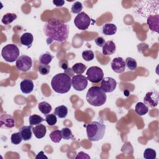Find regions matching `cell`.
<instances>
[{"label": "cell", "mask_w": 159, "mask_h": 159, "mask_svg": "<svg viewBox=\"0 0 159 159\" xmlns=\"http://www.w3.org/2000/svg\"><path fill=\"white\" fill-rule=\"evenodd\" d=\"M35 158H36V159H43V158L47 159L48 157L44 154V153H43V151H41V152H40L37 155V156L35 157Z\"/></svg>", "instance_id": "ab89813d"}, {"label": "cell", "mask_w": 159, "mask_h": 159, "mask_svg": "<svg viewBox=\"0 0 159 159\" xmlns=\"http://www.w3.org/2000/svg\"><path fill=\"white\" fill-rule=\"evenodd\" d=\"M20 88L23 93H30L34 89V83L32 80L29 79L22 80L20 83Z\"/></svg>", "instance_id": "9a60e30c"}, {"label": "cell", "mask_w": 159, "mask_h": 159, "mask_svg": "<svg viewBox=\"0 0 159 159\" xmlns=\"http://www.w3.org/2000/svg\"><path fill=\"white\" fill-rule=\"evenodd\" d=\"M117 32V27L114 24L107 23L103 25L102 32L106 35H114Z\"/></svg>", "instance_id": "ffe728a7"}, {"label": "cell", "mask_w": 159, "mask_h": 159, "mask_svg": "<svg viewBox=\"0 0 159 159\" xmlns=\"http://www.w3.org/2000/svg\"><path fill=\"white\" fill-rule=\"evenodd\" d=\"M143 102L148 107H156L158 104V92L156 90L148 92L143 98Z\"/></svg>", "instance_id": "30bf717a"}, {"label": "cell", "mask_w": 159, "mask_h": 159, "mask_svg": "<svg viewBox=\"0 0 159 159\" xmlns=\"http://www.w3.org/2000/svg\"><path fill=\"white\" fill-rule=\"evenodd\" d=\"M71 86L75 90L82 91L88 86V79L85 76L82 75H75L71 79Z\"/></svg>", "instance_id": "ba28073f"}, {"label": "cell", "mask_w": 159, "mask_h": 159, "mask_svg": "<svg viewBox=\"0 0 159 159\" xmlns=\"http://www.w3.org/2000/svg\"><path fill=\"white\" fill-rule=\"evenodd\" d=\"M45 120L48 125H54L57 122V116L55 114H50L46 115Z\"/></svg>", "instance_id": "836d02e7"}, {"label": "cell", "mask_w": 159, "mask_h": 159, "mask_svg": "<svg viewBox=\"0 0 159 159\" xmlns=\"http://www.w3.org/2000/svg\"><path fill=\"white\" fill-rule=\"evenodd\" d=\"M1 128H12L14 127V120L13 117L8 114H2L0 117Z\"/></svg>", "instance_id": "4fadbf2b"}, {"label": "cell", "mask_w": 159, "mask_h": 159, "mask_svg": "<svg viewBox=\"0 0 159 159\" xmlns=\"http://www.w3.org/2000/svg\"><path fill=\"white\" fill-rule=\"evenodd\" d=\"M106 125L102 120L93 121L86 125V134L90 141L96 142L101 140L105 134Z\"/></svg>", "instance_id": "3957f363"}, {"label": "cell", "mask_w": 159, "mask_h": 159, "mask_svg": "<svg viewBox=\"0 0 159 159\" xmlns=\"http://www.w3.org/2000/svg\"><path fill=\"white\" fill-rule=\"evenodd\" d=\"M82 57L85 61H91L93 60V58L94 57V55L92 50H84L82 52Z\"/></svg>", "instance_id": "e575fe53"}, {"label": "cell", "mask_w": 159, "mask_h": 159, "mask_svg": "<svg viewBox=\"0 0 159 159\" xmlns=\"http://www.w3.org/2000/svg\"><path fill=\"white\" fill-rule=\"evenodd\" d=\"M91 19L89 16L84 12H81L78 14L74 19L75 25L80 30H86L87 29L90 24Z\"/></svg>", "instance_id": "52a82bcc"}, {"label": "cell", "mask_w": 159, "mask_h": 159, "mask_svg": "<svg viewBox=\"0 0 159 159\" xmlns=\"http://www.w3.org/2000/svg\"><path fill=\"white\" fill-rule=\"evenodd\" d=\"M61 135L62 138L65 140H70V139H73L74 135H73V133L70 129L68 127H63L61 130Z\"/></svg>", "instance_id": "4dcf8cb0"}, {"label": "cell", "mask_w": 159, "mask_h": 159, "mask_svg": "<svg viewBox=\"0 0 159 159\" xmlns=\"http://www.w3.org/2000/svg\"><path fill=\"white\" fill-rule=\"evenodd\" d=\"M33 125H24L19 129V132L21 134L24 140L27 141L32 139Z\"/></svg>", "instance_id": "ac0fdd59"}, {"label": "cell", "mask_w": 159, "mask_h": 159, "mask_svg": "<svg viewBox=\"0 0 159 159\" xmlns=\"http://www.w3.org/2000/svg\"><path fill=\"white\" fill-rule=\"evenodd\" d=\"M20 52L17 46L14 44L5 45L1 51L2 57L7 62H14L19 57Z\"/></svg>", "instance_id": "5b68a950"}, {"label": "cell", "mask_w": 159, "mask_h": 159, "mask_svg": "<svg viewBox=\"0 0 159 159\" xmlns=\"http://www.w3.org/2000/svg\"><path fill=\"white\" fill-rule=\"evenodd\" d=\"M125 66H127V68L130 70H135L137 67V63L136 60L131 57H127L125 60Z\"/></svg>", "instance_id": "f1b7e54d"}, {"label": "cell", "mask_w": 159, "mask_h": 159, "mask_svg": "<svg viewBox=\"0 0 159 159\" xmlns=\"http://www.w3.org/2000/svg\"><path fill=\"white\" fill-rule=\"evenodd\" d=\"M29 119V124L31 125L40 124L45 120V119L43 117L37 114H33L30 116Z\"/></svg>", "instance_id": "83f0119b"}, {"label": "cell", "mask_w": 159, "mask_h": 159, "mask_svg": "<svg viewBox=\"0 0 159 159\" xmlns=\"http://www.w3.org/2000/svg\"><path fill=\"white\" fill-rule=\"evenodd\" d=\"M38 107H39V111L44 115H47L50 113V112L52 111V107L51 106V105L45 102V101H42V102H40L39 104V106H38Z\"/></svg>", "instance_id": "cb8c5ba5"}, {"label": "cell", "mask_w": 159, "mask_h": 159, "mask_svg": "<svg viewBox=\"0 0 159 159\" xmlns=\"http://www.w3.org/2000/svg\"><path fill=\"white\" fill-rule=\"evenodd\" d=\"M86 78L91 83H97L104 78V73L102 70L97 66L89 67L86 71Z\"/></svg>", "instance_id": "8992f818"}, {"label": "cell", "mask_w": 159, "mask_h": 159, "mask_svg": "<svg viewBox=\"0 0 159 159\" xmlns=\"http://www.w3.org/2000/svg\"><path fill=\"white\" fill-rule=\"evenodd\" d=\"M59 66L64 70H67L68 68V63L66 60H61L59 62Z\"/></svg>", "instance_id": "74e56055"}, {"label": "cell", "mask_w": 159, "mask_h": 159, "mask_svg": "<svg viewBox=\"0 0 159 159\" xmlns=\"http://www.w3.org/2000/svg\"><path fill=\"white\" fill-rule=\"evenodd\" d=\"M82 9H83L82 3L80 1H76L71 6V11L73 14H79L81 12Z\"/></svg>", "instance_id": "d6a6232c"}, {"label": "cell", "mask_w": 159, "mask_h": 159, "mask_svg": "<svg viewBox=\"0 0 159 159\" xmlns=\"http://www.w3.org/2000/svg\"><path fill=\"white\" fill-rule=\"evenodd\" d=\"M116 47L115 43L112 40H108L102 46V53L104 55H110L116 52Z\"/></svg>", "instance_id": "2e32d148"}, {"label": "cell", "mask_w": 159, "mask_h": 159, "mask_svg": "<svg viewBox=\"0 0 159 159\" xmlns=\"http://www.w3.org/2000/svg\"><path fill=\"white\" fill-rule=\"evenodd\" d=\"M117 86L116 81L111 77H105L101 80V88L105 93H111L114 91Z\"/></svg>", "instance_id": "8fae6325"}, {"label": "cell", "mask_w": 159, "mask_h": 159, "mask_svg": "<svg viewBox=\"0 0 159 159\" xmlns=\"http://www.w3.org/2000/svg\"><path fill=\"white\" fill-rule=\"evenodd\" d=\"M54 114L59 118H65L68 114V108L63 105L59 106L55 109Z\"/></svg>", "instance_id": "7402d4cb"}, {"label": "cell", "mask_w": 159, "mask_h": 159, "mask_svg": "<svg viewBox=\"0 0 159 159\" xmlns=\"http://www.w3.org/2000/svg\"><path fill=\"white\" fill-rule=\"evenodd\" d=\"M112 70L117 73H123L125 70V61L121 57L114 58L111 62Z\"/></svg>", "instance_id": "7c38bea8"}, {"label": "cell", "mask_w": 159, "mask_h": 159, "mask_svg": "<svg viewBox=\"0 0 159 159\" xmlns=\"http://www.w3.org/2000/svg\"><path fill=\"white\" fill-rule=\"evenodd\" d=\"M156 151L151 148H147L143 152V158L145 159H155L156 158Z\"/></svg>", "instance_id": "f546056e"}, {"label": "cell", "mask_w": 159, "mask_h": 159, "mask_svg": "<svg viewBox=\"0 0 159 159\" xmlns=\"http://www.w3.org/2000/svg\"><path fill=\"white\" fill-rule=\"evenodd\" d=\"M147 23L152 31L158 33V25H159V15L158 14L150 15L147 17Z\"/></svg>", "instance_id": "5bb4252c"}, {"label": "cell", "mask_w": 159, "mask_h": 159, "mask_svg": "<svg viewBox=\"0 0 159 159\" xmlns=\"http://www.w3.org/2000/svg\"><path fill=\"white\" fill-rule=\"evenodd\" d=\"M71 70L77 75H81L86 70V66L82 63H77L73 65Z\"/></svg>", "instance_id": "d4e9b609"}, {"label": "cell", "mask_w": 159, "mask_h": 159, "mask_svg": "<svg viewBox=\"0 0 159 159\" xmlns=\"http://www.w3.org/2000/svg\"><path fill=\"white\" fill-rule=\"evenodd\" d=\"M49 137L51 139V140L53 142L55 143H58L61 141L62 139V135H61V132L60 130H55L52 131Z\"/></svg>", "instance_id": "4316f807"}, {"label": "cell", "mask_w": 159, "mask_h": 159, "mask_svg": "<svg viewBox=\"0 0 159 159\" xmlns=\"http://www.w3.org/2000/svg\"><path fill=\"white\" fill-rule=\"evenodd\" d=\"M50 66L48 65H40L39 66V71L42 75H47L49 73Z\"/></svg>", "instance_id": "d590c367"}, {"label": "cell", "mask_w": 159, "mask_h": 159, "mask_svg": "<svg viewBox=\"0 0 159 159\" xmlns=\"http://www.w3.org/2000/svg\"><path fill=\"white\" fill-rule=\"evenodd\" d=\"M20 41L22 45L27 46V48H29L34 41L33 35L31 33L25 32L20 36Z\"/></svg>", "instance_id": "d6986e66"}, {"label": "cell", "mask_w": 159, "mask_h": 159, "mask_svg": "<svg viewBox=\"0 0 159 159\" xmlns=\"http://www.w3.org/2000/svg\"><path fill=\"white\" fill-rule=\"evenodd\" d=\"M22 140H23V139H22V137L20 132L14 133L11 135V143L13 144L18 145L22 142Z\"/></svg>", "instance_id": "1f68e13d"}, {"label": "cell", "mask_w": 159, "mask_h": 159, "mask_svg": "<svg viewBox=\"0 0 159 159\" xmlns=\"http://www.w3.org/2000/svg\"><path fill=\"white\" fill-rule=\"evenodd\" d=\"M32 132L37 139H42L45 137L47 132V128L45 125L38 124L32 128Z\"/></svg>", "instance_id": "e0dca14e"}, {"label": "cell", "mask_w": 159, "mask_h": 159, "mask_svg": "<svg viewBox=\"0 0 159 159\" xmlns=\"http://www.w3.org/2000/svg\"><path fill=\"white\" fill-rule=\"evenodd\" d=\"M53 58L54 57L48 52L42 53L40 55L39 62L42 65H48L52 61Z\"/></svg>", "instance_id": "603a6c76"}, {"label": "cell", "mask_w": 159, "mask_h": 159, "mask_svg": "<svg viewBox=\"0 0 159 159\" xmlns=\"http://www.w3.org/2000/svg\"><path fill=\"white\" fill-rule=\"evenodd\" d=\"M32 66V60L27 55H23L20 56L16 61V66L18 70L23 72L29 71Z\"/></svg>", "instance_id": "9c48e42d"}, {"label": "cell", "mask_w": 159, "mask_h": 159, "mask_svg": "<svg viewBox=\"0 0 159 159\" xmlns=\"http://www.w3.org/2000/svg\"><path fill=\"white\" fill-rule=\"evenodd\" d=\"M17 19V15L14 13H7L4 14L2 18V24L7 25L12 22L14 20Z\"/></svg>", "instance_id": "484cf974"}, {"label": "cell", "mask_w": 159, "mask_h": 159, "mask_svg": "<svg viewBox=\"0 0 159 159\" xmlns=\"http://www.w3.org/2000/svg\"><path fill=\"white\" fill-rule=\"evenodd\" d=\"M106 93L99 86H92L87 91L86 99L91 106H101L106 101Z\"/></svg>", "instance_id": "277c9868"}, {"label": "cell", "mask_w": 159, "mask_h": 159, "mask_svg": "<svg viewBox=\"0 0 159 159\" xmlns=\"http://www.w3.org/2000/svg\"><path fill=\"white\" fill-rule=\"evenodd\" d=\"M78 158H90V157L86 153L83 152H78L77 156L76 157V159H78Z\"/></svg>", "instance_id": "f35d334b"}, {"label": "cell", "mask_w": 159, "mask_h": 159, "mask_svg": "<svg viewBox=\"0 0 159 159\" xmlns=\"http://www.w3.org/2000/svg\"><path fill=\"white\" fill-rule=\"evenodd\" d=\"M53 3L57 6V7H61L65 3V1L63 0H58V1H53Z\"/></svg>", "instance_id": "60d3db41"}, {"label": "cell", "mask_w": 159, "mask_h": 159, "mask_svg": "<svg viewBox=\"0 0 159 159\" xmlns=\"http://www.w3.org/2000/svg\"><path fill=\"white\" fill-rule=\"evenodd\" d=\"M94 42L96 43V44L99 47H102V46L104 45V43H106V41L104 40V39L102 37H98L97 38H96V39L94 40Z\"/></svg>", "instance_id": "8d00e7d4"}, {"label": "cell", "mask_w": 159, "mask_h": 159, "mask_svg": "<svg viewBox=\"0 0 159 159\" xmlns=\"http://www.w3.org/2000/svg\"><path fill=\"white\" fill-rule=\"evenodd\" d=\"M51 86L55 92L65 94L68 93L71 89V79L68 75L65 73H58L52 78Z\"/></svg>", "instance_id": "7a4b0ae2"}, {"label": "cell", "mask_w": 159, "mask_h": 159, "mask_svg": "<svg viewBox=\"0 0 159 159\" xmlns=\"http://www.w3.org/2000/svg\"><path fill=\"white\" fill-rule=\"evenodd\" d=\"M43 32L47 37L48 44L53 41L63 43L68 39L69 27L66 23L59 19H51L45 22L43 26Z\"/></svg>", "instance_id": "6da1fadb"}, {"label": "cell", "mask_w": 159, "mask_h": 159, "mask_svg": "<svg viewBox=\"0 0 159 159\" xmlns=\"http://www.w3.org/2000/svg\"><path fill=\"white\" fill-rule=\"evenodd\" d=\"M135 111L138 115L142 116L146 114L148 112V107L144 103L139 102L135 105Z\"/></svg>", "instance_id": "44dd1931"}]
</instances>
